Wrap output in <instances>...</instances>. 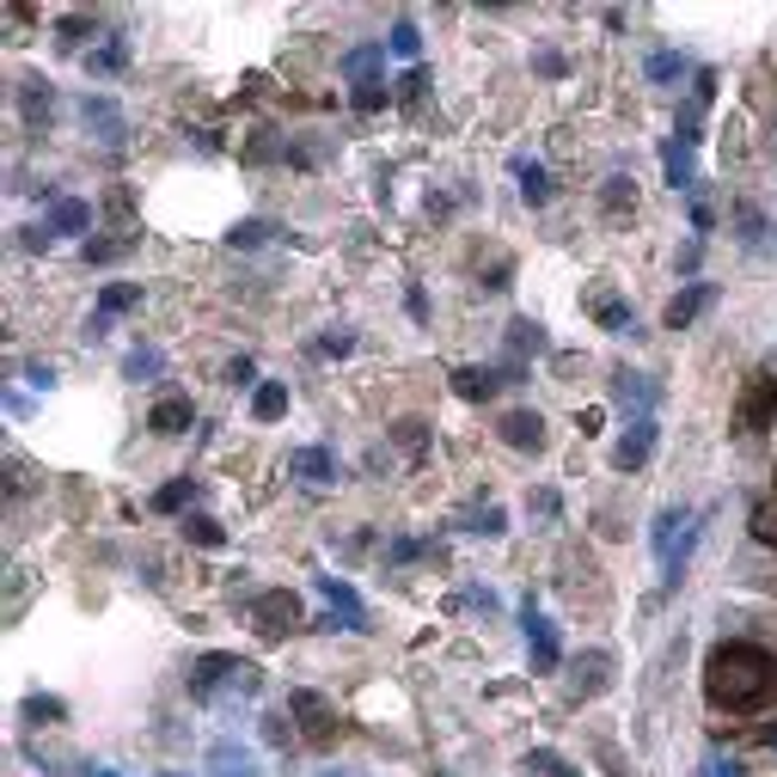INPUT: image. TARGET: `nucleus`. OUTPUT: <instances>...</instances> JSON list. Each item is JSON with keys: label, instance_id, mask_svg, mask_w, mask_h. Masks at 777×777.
<instances>
[{"label": "nucleus", "instance_id": "f257e3e1", "mask_svg": "<svg viewBox=\"0 0 777 777\" xmlns=\"http://www.w3.org/2000/svg\"><path fill=\"white\" fill-rule=\"evenodd\" d=\"M704 692H711L716 711L747 716L777 699V661L753 643H716L711 661H704Z\"/></svg>", "mask_w": 777, "mask_h": 777}, {"label": "nucleus", "instance_id": "f03ea898", "mask_svg": "<svg viewBox=\"0 0 777 777\" xmlns=\"http://www.w3.org/2000/svg\"><path fill=\"white\" fill-rule=\"evenodd\" d=\"M190 692L202 704H214V711H233V704H251L264 692V673H258V661H239V655H202L190 668Z\"/></svg>", "mask_w": 777, "mask_h": 777}, {"label": "nucleus", "instance_id": "7ed1b4c3", "mask_svg": "<svg viewBox=\"0 0 777 777\" xmlns=\"http://www.w3.org/2000/svg\"><path fill=\"white\" fill-rule=\"evenodd\" d=\"M313 588L325 594V607H330L325 619H318L325 631H368V607H361V594L349 588L343 576H318Z\"/></svg>", "mask_w": 777, "mask_h": 777}, {"label": "nucleus", "instance_id": "20e7f679", "mask_svg": "<svg viewBox=\"0 0 777 777\" xmlns=\"http://www.w3.org/2000/svg\"><path fill=\"white\" fill-rule=\"evenodd\" d=\"M202 777H264V765H258V753H251L245 741L214 735L209 753H202Z\"/></svg>", "mask_w": 777, "mask_h": 777}, {"label": "nucleus", "instance_id": "39448f33", "mask_svg": "<svg viewBox=\"0 0 777 777\" xmlns=\"http://www.w3.org/2000/svg\"><path fill=\"white\" fill-rule=\"evenodd\" d=\"M251 624H258V637H288L294 624H301V600H294L288 588L258 594V600H251Z\"/></svg>", "mask_w": 777, "mask_h": 777}, {"label": "nucleus", "instance_id": "423d86ee", "mask_svg": "<svg viewBox=\"0 0 777 777\" xmlns=\"http://www.w3.org/2000/svg\"><path fill=\"white\" fill-rule=\"evenodd\" d=\"M521 631H527V655H533V668H539V673H552L557 661H564V643H557V624L545 619V612L533 607V600L521 607Z\"/></svg>", "mask_w": 777, "mask_h": 777}, {"label": "nucleus", "instance_id": "0eeeda50", "mask_svg": "<svg viewBox=\"0 0 777 777\" xmlns=\"http://www.w3.org/2000/svg\"><path fill=\"white\" fill-rule=\"evenodd\" d=\"M655 441H661L655 417H631V422H624V441L612 448V465H619V472H643L649 453H655Z\"/></svg>", "mask_w": 777, "mask_h": 777}, {"label": "nucleus", "instance_id": "6e6552de", "mask_svg": "<svg viewBox=\"0 0 777 777\" xmlns=\"http://www.w3.org/2000/svg\"><path fill=\"white\" fill-rule=\"evenodd\" d=\"M496 435H502V448H514V453H539L545 448V417L539 410H508V417L496 422Z\"/></svg>", "mask_w": 777, "mask_h": 777}, {"label": "nucleus", "instance_id": "1a4fd4ad", "mask_svg": "<svg viewBox=\"0 0 777 777\" xmlns=\"http://www.w3.org/2000/svg\"><path fill=\"white\" fill-rule=\"evenodd\" d=\"M80 117H86V129H93V135H98V141H105V147H123V135H129V123H123V111L111 105L105 93H86V98H80Z\"/></svg>", "mask_w": 777, "mask_h": 777}, {"label": "nucleus", "instance_id": "9d476101", "mask_svg": "<svg viewBox=\"0 0 777 777\" xmlns=\"http://www.w3.org/2000/svg\"><path fill=\"white\" fill-rule=\"evenodd\" d=\"M288 477H301V484H313V490L337 484V453L330 448H294L288 453Z\"/></svg>", "mask_w": 777, "mask_h": 777}, {"label": "nucleus", "instance_id": "9b49d317", "mask_svg": "<svg viewBox=\"0 0 777 777\" xmlns=\"http://www.w3.org/2000/svg\"><path fill=\"white\" fill-rule=\"evenodd\" d=\"M288 711L301 716V735H306V741H325L330 728H337V711H330L318 692H288Z\"/></svg>", "mask_w": 777, "mask_h": 777}, {"label": "nucleus", "instance_id": "f8f14e48", "mask_svg": "<svg viewBox=\"0 0 777 777\" xmlns=\"http://www.w3.org/2000/svg\"><path fill=\"white\" fill-rule=\"evenodd\" d=\"M692 147L685 135H673V141H661V166H668V185L673 190H699V159H692Z\"/></svg>", "mask_w": 777, "mask_h": 777}, {"label": "nucleus", "instance_id": "ddd939ff", "mask_svg": "<svg viewBox=\"0 0 777 777\" xmlns=\"http://www.w3.org/2000/svg\"><path fill=\"white\" fill-rule=\"evenodd\" d=\"M607 680H612V655H607V649H588V655L576 661L569 699H594V692H607Z\"/></svg>", "mask_w": 777, "mask_h": 777}, {"label": "nucleus", "instance_id": "4468645a", "mask_svg": "<svg viewBox=\"0 0 777 777\" xmlns=\"http://www.w3.org/2000/svg\"><path fill=\"white\" fill-rule=\"evenodd\" d=\"M129 306H141V288H135V282H111V288L98 294V313H93V325H86V330H93V337H105L111 318L129 313Z\"/></svg>", "mask_w": 777, "mask_h": 777}, {"label": "nucleus", "instance_id": "2eb2a0df", "mask_svg": "<svg viewBox=\"0 0 777 777\" xmlns=\"http://www.w3.org/2000/svg\"><path fill=\"white\" fill-rule=\"evenodd\" d=\"M588 313H594V325H600V330H612V337H631V330H637L631 306H624L619 294H607V288H600V294H588Z\"/></svg>", "mask_w": 777, "mask_h": 777}, {"label": "nucleus", "instance_id": "dca6fc26", "mask_svg": "<svg viewBox=\"0 0 777 777\" xmlns=\"http://www.w3.org/2000/svg\"><path fill=\"white\" fill-rule=\"evenodd\" d=\"M711 301H716V288H711V282H692V288H680V294L668 301V330H685V325H692V318H699Z\"/></svg>", "mask_w": 777, "mask_h": 777}, {"label": "nucleus", "instance_id": "f3484780", "mask_svg": "<svg viewBox=\"0 0 777 777\" xmlns=\"http://www.w3.org/2000/svg\"><path fill=\"white\" fill-rule=\"evenodd\" d=\"M380 67H386V43H361V50L343 55V74L356 86H380Z\"/></svg>", "mask_w": 777, "mask_h": 777}, {"label": "nucleus", "instance_id": "a211bd4d", "mask_svg": "<svg viewBox=\"0 0 777 777\" xmlns=\"http://www.w3.org/2000/svg\"><path fill=\"white\" fill-rule=\"evenodd\" d=\"M190 417H197V410H190V398H159V405L147 410V429H154V435H185Z\"/></svg>", "mask_w": 777, "mask_h": 777}, {"label": "nucleus", "instance_id": "6ab92c4d", "mask_svg": "<svg viewBox=\"0 0 777 777\" xmlns=\"http://www.w3.org/2000/svg\"><path fill=\"white\" fill-rule=\"evenodd\" d=\"M612 398H619L624 410H637V417H655V386L643 380V374H612Z\"/></svg>", "mask_w": 777, "mask_h": 777}, {"label": "nucleus", "instance_id": "aec40b11", "mask_svg": "<svg viewBox=\"0 0 777 777\" xmlns=\"http://www.w3.org/2000/svg\"><path fill=\"white\" fill-rule=\"evenodd\" d=\"M514 178H521V202H552V171L539 166V159H514Z\"/></svg>", "mask_w": 777, "mask_h": 777}, {"label": "nucleus", "instance_id": "412c9836", "mask_svg": "<svg viewBox=\"0 0 777 777\" xmlns=\"http://www.w3.org/2000/svg\"><path fill=\"white\" fill-rule=\"evenodd\" d=\"M502 386V374H490V368H453V392L465 398V405H477V398H490Z\"/></svg>", "mask_w": 777, "mask_h": 777}, {"label": "nucleus", "instance_id": "4be33fe9", "mask_svg": "<svg viewBox=\"0 0 777 777\" xmlns=\"http://www.w3.org/2000/svg\"><path fill=\"white\" fill-rule=\"evenodd\" d=\"M86 227H93V209H86L80 197H62L50 209V233H86Z\"/></svg>", "mask_w": 777, "mask_h": 777}, {"label": "nucleus", "instance_id": "5701e85b", "mask_svg": "<svg viewBox=\"0 0 777 777\" xmlns=\"http://www.w3.org/2000/svg\"><path fill=\"white\" fill-rule=\"evenodd\" d=\"M282 410H288V386H282V380H264L258 392H251V417H258V422H276Z\"/></svg>", "mask_w": 777, "mask_h": 777}, {"label": "nucleus", "instance_id": "b1692460", "mask_svg": "<svg viewBox=\"0 0 777 777\" xmlns=\"http://www.w3.org/2000/svg\"><path fill=\"white\" fill-rule=\"evenodd\" d=\"M508 349H514V368H508V380H514V374H521V356H527V349H545L539 325H533V318H514V325H508Z\"/></svg>", "mask_w": 777, "mask_h": 777}, {"label": "nucleus", "instance_id": "393cba45", "mask_svg": "<svg viewBox=\"0 0 777 777\" xmlns=\"http://www.w3.org/2000/svg\"><path fill=\"white\" fill-rule=\"evenodd\" d=\"M185 539L202 545V552H221V545H227V527H221V521H209V514H190V521H185Z\"/></svg>", "mask_w": 777, "mask_h": 777}, {"label": "nucleus", "instance_id": "a878e982", "mask_svg": "<svg viewBox=\"0 0 777 777\" xmlns=\"http://www.w3.org/2000/svg\"><path fill=\"white\" fill-rule=\"evenodd\" d=\"M19 86H25V117H31V123H43V117H50V105H55L50 80H38V74H31V80H19Z\"/></svg>", "mask_w": 777, "mask_h": 777}, {"label": "nucleus", "instance_id": "bb28decb", "mask_svg": "<svg viewBox=\"0 0 777 777\" xmlns=\"http://www.w3.org/2000/svg\"><path fill=\"white\" fill-rule=\"evenodd\" d=\"M159 368H166L159 349H129V356H123V380H154Z\"/></svg>", "mask_w": 777, "mask_h": 777}, {"label": "nucleus", "instance_id": "cd10ccee", "mask_svg": "<svg viewBox=\"0 0 777 777\" xmlns=\"http://www.w3.org/2000/svg\"><path fill=\"white\" fill-rule=\"evenodd\" d=\"M673 527H685V514H680V508H661V514H655V533H649V539H655V557H661V564L673 557Z\"/></svg>", "mask_w": 777, "mask_h": 777}, {"label": "nucleus", "instance_id": "c85d7f7f", "mask_svg": "<svg viewBox=\"0 0 777 777\" xmlns=\"http://www.w3.org/2000/svg\"><path fill=\"white\" fill-rule=\"evenodd\" d=\"M386 50H392V55H405V62H417V55H422V31L410 25V19H398V25H392V38H386Z\"/></svg>", "mask_w": 777, "mask_h": 777}, {"label": "nucleus", "instance_id": "c756f323", "mask_svg": "<svg viewBox=\"0 0 777 777\" xmlns=\"http://www.w3.org/2000/svg\"><path fill=\"white\" fill-rule=\"evenodd\" d=\"M270 233H276L270 221H239L233 233H227V245H233V251H251V245H270Z\"/></svg>", "mask_w": 777, "mask_h": 777}, {"label": "nucleus", "instance_id": "7c9ffc66", "mask_svg": "<svg viewBox=\"0 0 777 777\" xmlns=\"http://www.w3.org/2000/svg\"><path fill=\"white\" fill-rule=\"evenodd\" d=\"M680 74H685L680 50H655V55H649V80H655V86H668V80H680Z\"/></svg>", "mask_w": 777, "mask_h": 777}, {"label": "nucleus", "instance_id": "2f4dec72", "mask_svg": "<svg viewBox=\"0 0 777 777\" xmlns=\"http://www.w3.org/2000/svg\"><path fill=\"white\" fill-rule=\"evenodd\" d=\"M123 62H129V50H123V38H111L105 50H93V55H86V67H93V74H117Z\"/></svg>", "mask_w": 777, "mask_h": 777}, {"label": "nucleus", "instance_id": "473e14b6", "mask_svg": "<svg viewBox=\"0 0 777 777\" xmlns=\"http://www.w3.org/2000/svg\"><path fill=\"white\" fill-rule=\"evenodd\" d=\"M190 496H197V484H190V477H171V484L154 496V508H159V514H171V508H185Z\"/></svg>", "mask_w": 777, "mask_h": 777}, {"label": "nucleus", "instance_id": "72a5a7b5", "mask_svg": "<svg viewBox=\"0 0 777 777\" xmlns=\"http://www.w3.org/2000/svg\"><path fill=\"white\" fill-rule=\"evenodd\" d=\"M86 31H93V19H86V13H67L62 25H55V43H62V50H80V38H86Z\"/></svg>", "mask_w": 777, "mask_h": 777}, {"label": "nucleus", "instance_id": "f704fd0d", "mask_svg": "<svg viewBox=\"0 0 777 777\" xmlns=\"http://www.w3.org/2000/svg\"><path fill=\"white\" fill-rule=\"evenodd\" d=\"M472 533H484V539H502V533H508V514H502L496 502H490V508L472 521Z\"/></svg>", "mask_w": 777, "mask_h": 777}, {"label": "nucleus", "instance_id": "c9c22d12", "mask_svg": "<svg viewBox=\"0 0 777 777\" xmlns=\"http://www.w3.org/2000/svg\"><path fill=\"white\" fill-rule=\"evenodd\" d=\"M349 349H356L349 330H325V337H318V356H349Z\"/></svg>", "mask_w": 777, "mask_h": 777}, {"label": "nucleus", "instance_id": "e433bc0d", "mask_svg": "<svg viewBox=\"0 0 777 777\" xmlns=\"http://www.w3.org/2000/svg\"><path fill=\"white\" fill-rule=\"evenodd\" d=\"M699 777H747V771H741V759H723V753H711Z\"/></svg>", "mask_w": 777, "mask_h": 777}, {"label": "nucleus", "instance_id": "4c0bfd02", "mask_svg": "<svg viewBox=\"0 0 777 777\" xmlns=\"http://www.w3.org/2000/svg\"><path fill=\"white\" fill-rule=\"evenodd\" d=\"M753 533H759L765 545H777V508H759V514H753Z\"/></svg>", "mask_w": 777, "mask_h": 777}, {"label": "nucleus", "instance_id": "58836bf2", "mask_svg": "<svg viewBox=\"0 0 777 777\" xmlns=\"http://www.w3.org/2000/svg\"><path fill=\"white\" fill-rule=\"evenodd\" d=\"M264 735L276 741V747H288L294 741V728H288V716H264Z\"/></svg>", "mask_w": 777, "mask_h": 777}, {"label": "nucleus", "instance_id": "ea45409f", "mask_svg": "<svg viewBox=\"0 0 777 777\" xmlns=\"http://www.w3.org/2000/svg\"><path fill=\"white\" fill-rule=\"evenodd\" d=\"M386 105V86H356V111H380Z\"/></svg>", "mask_w": 777, "mask_h": 777}, {"label": "nucleus", "instance_id": "a19ab883", "mask_svg": "<svg viewBox=\"0 0 777 777\" xmlns=\"http://www.w3.org/2000/svg\"><path fill=\"white\" fill-rule=\"evenodd\" d=\"M227 380H233V386H251V380H258V368H251V356H239L233 368H227Z\"/></svg>", "mask_w": 777, "mask_h": 777}, {"label": "nucleus", "instance_id": "79ce46f5", "mask_svg": "<svg viewBox=\"0 0 777 777\" xmlns=\"http://www.w3.org/2000/svg\"><path fill=\"white\" fill-rule=\"evenodd\" d=\"M31 386H38V392H50V386H55V368H50V361H38V368H31Z\"/></svg>", "mask_w": 777, "mask_h": 777}, {"label": "nucleus", "instance_id": "37998d69", "mask_svg": "<svg viewBox=\"0 0 777 777\" xmlns=\"http://www.w3.org/2000/svg\"><path fill=\"white\" fill-rule=\"evenodd\" d=\"M759 747H771V753H777V723H765V728H759Z\"/></svg>", "mask_w": 777, "mask_h": 777}, {"label": "nucleus", "instance_id": "c03bdc74", "mask_svg": "<svg viewBox=\"0 0 777 777\" xmlns=\"http://www.w3.org/2000/svg\"><path fill=\"white\" fill-rule=\"evenodd\" d=\"M86 777H123V771H111V765H93V771H86Z\"/></svg>", "mask_w": 777, "mask_h": 777}, {"label": "nucleus", "instance_id": "a18cd8bd", "mask_svg": "<svg viewBox=\"0 0 777 777\" xmlns=\"http://www.w3.org/2000/svg\"><path fill=\"white\" fill-rule=\"evenodd\" d=\"M552 777H576V771H569V765H557V759H552Z\"/></svg>", "mask_w": 777, "mask_h": 777}, {"label": "nucleus", "instance_id": "49530a36", "mask_svg": "<svg viewBox=\"0 0 777 777\" xmlns=\"http://www.w3.org/2000/svg\"><path fill=\"white\" fill-rule=\"evenodd\" d=\"M318 777H361V771H318Z\"/></svg>", "mask_w": 777, "mask_h": 777}]
</instances>
